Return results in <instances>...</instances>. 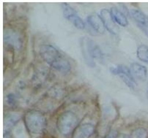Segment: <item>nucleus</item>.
I'll return each mask as SVG.
<instances>
[{
	"label": "nucleus",
	"instance_id": "nucleus-1",
	"mask_svg": "<svg viewBox=\"0 0 148 138\" xmlns=\"http://www.w3.org/2000/svg\"><path fill=\"white\" fill-rule=\"evenodd\" d=\"M40 55L45 62L57 70L62 72L71 70V65L68 60L54 46L51 45L41 46Z\"/></svg>",
	"mask_w": 148,
	"mask_h": 138
},
{
	"label": "nucleus",
	"instance_id": "nucleus-2",
	"mask_svg": "<svg viewBox=\"0 0 148 138\" xmlns=\"http://www.w3.org/2000/svg\"><path fill=\"white\" fill-rule=\"evenodd\" d=\"M80 45L82 48V56L88 66L90 67H95L94 59L103 62L105 59L103 53L97 43H95V42H94L92 39L87 37H84L80 39Z\"/></svg>",
	"mask_w": 148,
	"mask_h": 138
},
{
	"label": "nucleus",
	"instance_id": "nucleus-3",
	"mask_svg": "<svg viewBox=\"0 0 148 138\" xmlns=\"http://www.w3.org/2000/svg\"><path fill=\"white\" fill-rule=\"evenodd\" d=\"M24 122L27 130L35 136L43 133L47 124L44 115L38 110H30L25 113Z\"/></svg>",
	"mask_w": 148,
	"mask_h": 138
},
{
	"label": "nucleus",
	"instance_id": "nucleus-4",
	"mask_svg": "<svg viewBox=\"0 0 148 138\" xmlns=\"http://www.w3.org/2000/svg\"><path fill=\"white\" fill-rule=\"evenodd\" d=\"M78 124L76 115L71 111H65L58 116L57 127L62 135L67 136L76 129Z\"/></svg>",
	"mask_w": 148,
	"mask_h": 138
},
{
	"label": "nucleus",
	"instance_id": "nucleus-5",
	"mask_svg": "<svg viewBox=\"0 0 148 138\" xmlns=\"http://www.w3.org/2000/svg\"><path fill=\"white\" fill-rule=\"evenodd\" d=\"M4 42L11 49L18 51L22 48L23 37L17 30L7 28L4 31Z\"/></svg>",
	"mask_w": 148,
	"mask_h": 138
},
{
	"label": "nucleus",
	"instance_id": "nucleus-6",
	"mask_svg": "<svg viewBox=\"0 0 148 138\" xmlns=\"http://www.w3.org/2000/svg\"><path fill=\"white\" fill-rule=\"evenodd\" d=\"M110 72L114 75H119L130 88L134 90L136 86V80L128 67L124 65H117L110 67Z\"/></svg>",
	"mask_w": 148,
	"mask_h": 138
},
{
	"label": "nucleus",
	"instance_id": "nucleus-7",
	"mask_svg": "<svg viewBox=\"0 0 148 138\" xmlns=\"http://www.w3.org/2000/svg\"><path fill=\"white\" fill-rule=\"evenodd\" d=\"M62 10L63 16L67 20L71 21L76 28L79 29H84L85 28V24L83 21L80 16L78 15L76 11L71 5H69L67 3H62L61 5Z\"/></svg>",
	"mask_w": 148,
	"mask_h": 138
},
{
	"label": "nucleus",
	"instance_id": "nucleus-8",
	"mask_svg": "<svg viewBox=\"0 0 148 138\" xmlns=\"http://www.w3.org/2000/svg\"><path fill=\"white\" fill-rule=\"evenodd\" d=\"M130 15L135 20L137 26L148 36V16L139 9H132L130 11Z\"/></svg>",
	"mask_w": 148,
	"mask_h": 138
},
{
	"label": "nucleus",
	"instance_id": "nucleus-9",
	"mask_svg": "<svg viewBox=\"0 0 148 138\" xmlns=\"http://www.w3.org/2000/svg\"><path fill=\"white\" fill-rule=\"evenodd\" d=\"M101 19L103 20L104 26L106 29L113 35H117L118 32V28H117L116 23L114 22V19L112 18V15H111L110 11L107 9L101 10V13H100Z\"/></svg>",
	"mask_w": 148,
	"mask_h": 138
},
{
	"label": "nucleus",
	"instance_id": "nucleus-10",
	"mask_svg": "<svg viewBox=\"0 0 148 138\" xmlns=\"http://www.w3.org/2000/svg\"><path fill=\"white\" fill-rule=\"evenodd\" d=\"M95 127L92 124L79 125L73 131L72 138H90L94 133Z\"/></svg>",
	"mask_w": 148,
	"mask_h": 138
},
{
	"label": "nucleus",
	"instance_id": "nucleus-11",
	"mask_svg": "<svg viewBox=\"0 0 148 138\" xmlns=\"http://www.w3.org/2000/svg\"><path fill=\"white\" fill-rule=\"evenodd\" d=\"M87 20L90 27L95 32L99 34H103L105 32L106 29L105 26L103 23L101 16H98V14H96V13L90 14V16H87Z\"/></svg>",
	"mask_w": 148,
	"mask_h": 138
},
{
	"label": "nucleus",
	"instance_id": "nucleus-12",
	"mask_svg": "<svg viewBox=\"0 0 148 138\" xmlns=\"http://www.w3.org/2000/svg\"><path fill=\"white\" fill-rule=\"evenodd\" d=\"M130 70L134 77H136L140 80H145L147 75V68L143 65H141L139 63H132L130 65Z\"/></svg>",
	"mask_w": 148,
	"mask_h": 138
},
{
	"label": "nucleus",
	"instance_id": "nucleus-13",
	"mask_svg": "<svg viewBox=\"0 0 148 138\" xmlns=\"http://www.w3.org/2000/svg\"><path fill=\"white\" fill-rule=\"evenodd\" d=\"M21 116L16 113H8L4 120V132H10V130L18 122Z\"/></svg>",
	"mask_w": 148,
	"mask_h": 138
},
{
	"label": "nucleus",
	"instance_id": "nucleus-14",
	"mask_svg": "<svg viewBox=\"0 0 148 138\" xmlns=\"http://www.w3.org/2000/svg\"><path fill=\"white\" fill-rule=\"evenodd\" d=\"M110 13L112 18L114 19L116 24H119L122 27H127L128 25V20L127 19V17L118 8L112 7L111 8Z\"/></svg>",
	"mask_w": 148,
	"mask_h": 138
},
{
	"label": "nucleus",
	"instance_id": "nucleus-15",
	"mask_svg": "<svg viewBox=\"0 0 148 138\" xmlns=\"http://www.w3.org/2000/svg\"><path fill=\"white\" fill-rule=\"evenodd\" d=\"M47 71L45 69H38L36 72H35L33 76H32V84L35 87H40L43 84V82L46 80L47 77Z\"/></svg>",
	"mask_w": 148,
	"mask_h": 138
},
{
	"label": "nucleus",
	"instance_id": "nucleus-16",
	"mask_svg": "<svg viewBox=\"0 0 148 138\" xmlns=\"http://www.w3.org/2000/svg\"><path fill=\"white\" fill-rule=\"evenodd\" d=\"M136 55L139 60L144 61V62L148 63V46L144 44L138 46Z\"/></svg>",
	"mask_w": 148,
	"mask_h": 138
},
{
	"label": "nucleus",
	"instance_id": "nucleus-17",
	"mask_svg": "<svg viewBox=\"0 0 148 138\" xmlns=\"http://www.w3.org/2000/svg\"><path fill=\"white\" fill-rule=\"evenodd\" d=\"M148 132L146 129L139 127L134 129L130 135V138H147Z\"/></svg>",
	"mask_w": 148,
	"mask_h": 138
},
{
	"label": "nucleus",
	"instance_id": "nucleus-18",
	"mask_svg": "<svg viewBox=\"0 0 148 138\" xmlns=\"http://www.w3.org/2000/svg\"><path fill=\"white\" fill-rule=\"evenodd\" d=\"M48 94H49L51 97L59 98L60 97H61V95L62 94V89L60 87L54 86L52 87V88L49 90Z\"/></svg>",
	"mask_w": 148,
	"mask_h": 138
},
{
	"label": "nucleus",
	"instance_id": "nucleus-19",
	"mask_svg": "<svg viewBox=\"0 0 148 138\" xmlns=\"http://www.w3.org/2000/svg\"><path fill=\"white\" fill-rule=\"evenodd\" d=\"M6 102L10 106H14L16 104V97L13 94H9L6 97Z\"/></svg>",
	"mask_w": 148,
	"mask_h": 138
},
{
	"label": "nucleus",
	"instance_id": "nucleus-20",
	"mask_svg": "<svg viewBox=\"0 0 148 138\" xmlns=\"http://www.w3.org/2000/svg\"><path fill=\"white\" fill-rule=\"evenodd\" d=\"M117 136H118V135H117V131L112 130L106 136L105 138H117Z\"/></svg>",
	"mask_w": 148,
	"mask_h": 138
},
{
	"label": "nucleus",
	"instance_id": "nucleus-21",
	"mask_svg": "<svg viewBox=\"0 0 148 138\" xmlns=\"http://www.w3.org/2000/svg\"><path fill=\"white\" fill-rule=\"evenodd\" d=\"M117 138H130V137L127 135H125V134H121V135H118Z\"/></svg>",
	"mask_w": 148,
	"mask_h": 138
},
{
	"label": "nucleus",
	"instance_id": "nucleus-22",
	"mask_svg": "<svg viewBox=\"0 0 148 138\" xmlns=\"http://www.w3.org/2000/svg\"><path fill=\"white\" fill-rule=\"evenodd\" d=\"M4 138H12L10 132H4Z\"/></svg>",
	"mask_w": 148,
	"mask_h": 138
},
{
	"label": "nucleus",
	"instance_id": "nucleus-23",
	"mask_svg": "<svg viewBox=\"0 0 148 138\" xmlns=\"http://www.w3.org/2000/svg\"><path fill=\"white\" fill-rule=\"evenodd\" d=\"M95 138H100V137H95Z\"/></svg>",
	"mask_w": 148,
	"mask_h": 138
},
{
	"label": "nucleus",
	"instance_id": "nucleus-24",
	"mask_svg": "<svg viewBox=\"0 0 148 138\" xmlns=\"http://www.w3.org/2000/svg\"><path fill=\"white\" fill-rule=\"evenodd\" d=\"M147 88H148V83H147Z\"/></svg>",
	"mask_w": 148,
	"mask_h": 138
}]
</instances>
